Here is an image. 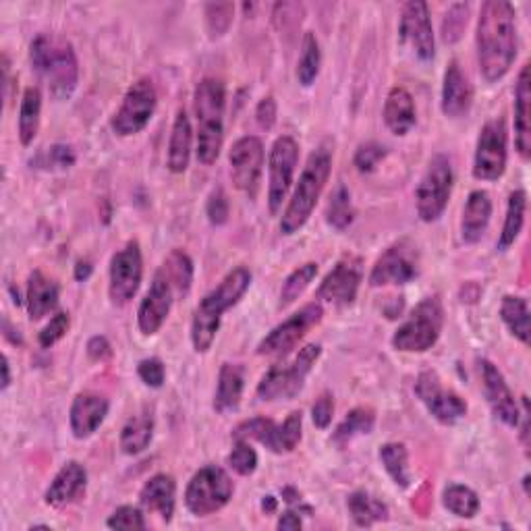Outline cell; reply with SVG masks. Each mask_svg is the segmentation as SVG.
Here are the masks:
<instances>
[{
  "label": "cell",
  "mask_w": 531,
  "mask_h": 531,
  "mask_svg": "<svg viewBox=\"0 0 531 531\" xmlns=\"http://www.w3.org/2000/svg\"><path fill=\"white\" fill-rule=\"evenodd\" d=\"M453 181L451 158L444 154L434 156L415 191L419 218L424 222H436L444 214L453 193Z\"/></svg>",
  "instance_id": "cell-9"
},
{
  "label": "cell",
  "mask_w": 531,
  "mask_h": 531,
  "mask_svg": "<svg viewBox=\"0 0 531 531\" xmlns=\"http://www.w3.org/2000/svg\"><path fill=\"white\" fill-rule=\"evenodd\" d=\"M386 148L378 142H368V144H361L355 152V166L359 173H372L376 171V166L386 158Z\"/></svg>",
  "instance_id": "cell-46"
},
{
  "label": "cell",
  "mask_w": 531,
  "mask_h": 531,
  "mask_svg": "<svg viewBox=\"0 0 531 531\" xmlns=\"http://www.w3.org/2000/svg\"><path fill=\"white\" fill-rule=\"evenodd\" d=\"M399 38L403 44H407L419 61L430 63L436 57V42H434V30L432 19L426 3H407L401 13L399 23Z\"/></svg>",
  "instance_id": "cell-19"
},
{
  "label": "cell",
  "mask_w": 531,
  "mask_h": 531,
  "mask_svg": "<svg viewBox=\"0 0 531 531\" xmlns=\"http://www.w3.org/2000/svg\"><path fill=\"white\" fill-rule=\"evenodd\" d=\"M500 318L507 324L513 337L529 345V307L523 297L507 295L500 303Z\"/></svg>",
  "instance_id": "cell-37"
},
{
  "label": "cell",
  "mask_w": 531,
  "mask_h": 531,
  "mask_svg": "<svg viewBox=\"0 0 531 531\" xmlns=\"http://www.w3.org/2000/svg\"><path fill=\"white\" fill-rule=\"evenodd\" d=\"M225 83L206 77L193 92V110L198 121V160L206 166L214 164L225 142Z\"/></svg>",
  "instance_id": "cell-3"
},
{
  "label": "cell",
  "mask_w": 531,
  "mask_h": 531,
  "mask_svg": "<svg viewBox=\"0 0 531 531\" xmlns=\"http://www.w3.org/2000/svg\"><path fill=\"white\" fill-rule=\"evenodd\" d=\"M156 88L150 77L137 79L133 86L127 90L121 108L117 110V115L113 117V131L121 137L135 135L139 131H144L150 119L154 117L156 110Z\"/></svg>",
  "instance_id": "cell-12"
},
{
  "label": "cell",
  "mask_w": 531,
  "mask_h": 531,
  "mask_svg": "<svg viewBox=\"0 0 531 531\" xmlns=\"http://www.w3.org/2000/svg\"><path fill=\"white\" fill-rule=\"evenodd\" d=\"M442 326L444 307L440 299L436 295L426 297L393 334V347L403 353H424L436 345Z\"/></svg>",
  "instance_id": "cell-6"
},
{
  "label": "cell",
  "mask_w": 531,
  "mask_h": 531,
  "mask_svg": "<svg viewBox=\"0 0 531 531\" xmlns=\"http://www.w3.org/2000/svg\"><path fill=\"white\" fill-rule=\"evenodd\" d=\"M318 274V264L316 262H307L303 266H299L297 270H293L283 283V289H281V297H278V307L281 310H285V307H289L291 303H295L303 291L310 287V283L314 281Z\"/></svg>",
  "instance_id": "cell-42"
},
{
  "label": "cell",
  "mask_w": 531,
  "mask_h": 531,
  "mask_svg": "<svg viewBox=\"0 0 531 531\" xmlns=\"http://www.w3.org/2000/svg\"><path fill=\"white\" fill-rule=\"evenodd\" d=\"M324 316V310L320 303H307L303 305L299 312H295L289 320L283 324H278L272 328L262 343L258 345V355L266 357H278V355H287L307 332H310L314 326L320 324Z\"/></svg>",
  "instance_id": "cell-14"
},
{
  "label": "cell",
  "mask_w": 531,
  "mask_h": 531,
  "mask_svg": "<svg viewBox=\"0 0 531 531\" xmlns=\"http://www.w3.org/2000/svg\"><path fill=\"white\" fill-rule=\"evenodd\" d=\"M380 461L388 471L393 482L405 490L411 486V473H409V455L407 446L401 442H388L380 449Z\"/></svg>",
  "instance_id": "cell-38"
},
{
  "label": "cell",
  "mask_w": 531,
  "mask_h": 531,
  "mask_svg": "<svg viewBox=\"0 0 531 531\" xmlns=\"http://www.w3.org/2000/svg\"><path fill=\"white\" fill-rule=\"evenodd\" d=\"M473 102V88L469 79L463 75L457 61H451L444 73L442 86V113L451 119H461L469 113Z\"/></svg>",
  "instance_id": "cell-25"
},
{
  "label": "cell",
  "mask_w": 531,
  "mask_h": 531,
  "mask_svg": "<svg viewBox=\"0 0 531 531\" xmlns=\"http://www.w3.org/2000/svg\"><path fill=\"white\" fill-rule=\"evenodd\" d=\"M191 150H193V129H191V121L187 113L181 108L173 123L171 142H169V158H166V166H169L171 173L181 175L187 171Z\"/></svg>",
  "instance_id": "cell-31"
},
{
  "label": "cell",
  "mask_w": 531,
  "mask_h": 531,
  "mask_svg": "<svg viewBox=\"0 0 531 531\" xmlns=\"http://www.w3.org/2000/svg\"><path fill=\"white\" fill-rule=\"evenodd\" d=\"M332 415H334V401L328 393H324L312 407V419H314V424L324 430L330 426L332 422Z\"/></svg>",
  "instance_id": "cell-54"
},
{
  "label": "cell",
  "mask_w": 531,
  "mask_h": 531,
  "mask_svg": "<svg viewBox=\"0 0 531 531\" xmlns=\"http://www.w3.org/2000/svg\"><path fill=\"white\" fill-rule=\"evenodd\" d=\"M262 509H264L266 513H274V511H276V498H274V496H264V500H262Z\"/></svg>",
  "instance_id": "cell-60"
},
{
  "label": "cell",
  "mask_w": 531,
  "mask_h": 531,
  "mask_svg": "<svg viewBox=\"0 0 531 531\" xmlns=\"http://www.w3.org/2000/svg\"><path fill=\"white\" fill-rule=\"evenodd\" d=\"M415 395L440 424L453 426L467 415V403L453 390H446L438 374L432 370H426L417 376Z\"/></svg>",
  "instance_id": "cell-17"
},
{
  "label": "cell",
  "mask_w": 531,
  "mask_h": 531,
  "mask_svg": "<svg viewBox=\"0 0 531 531\" xmlns=\"http://www.w3.org/2000/svg\"><path fill=\"white\" fill-rule=\"evenodd\" d=\"M442 502L446 509L461 519H471L480 511L478 494L461 484H451L449 488H446L442 494Z\"/></svg>",
  "instance_id": "cell-41"
},
{
  "label": "cell",
  "mask_w": 531,
  "mask_h": 531,
  "mask_svg": "<svg viewBox=\"0 0 531 531\" xmlns=\"http://www.w3.org/2000/svg\"><path fill=\"white\" fill-rule=\"evenodd\" d=\"M243 386H245L243 368L237 366V363H222L220 374H218L216 395H214V409L218 413L235 411L241 403Z\"/></svg>",
  "instance_id": "cell-32"
},
{
  "label": "cell",
  "mask_w": 531,
  "mask_h": 531,
  "mask_svg": "<svg viewBox=\"0 0 531 531\" xmlns=\"http://www.w3.org/2000/svg\"><path fill=\"white\" fill-rule=\"evenodd\" d=\"M206 17H208V27L212 36H222L233 21V5L231 3H218V5H208L206 7Z\"/></svg>",
  "instance_id": "cell-50"
},
{
  "label": "cell",
  "mask_w": 531,
  "mask_h": 531,
  "mask_svg": "<svg viewBox=\"0 0 531 531\" xmlns=\"http://www.w3.org/2000/svg\"><path fill=\"white\" fill-rule=\"evenodd\" d=\"M507 125L502 119L488 121L478 137L473 158V177L478 181H498L507 171Z\"/></svg>",
  "instance_id": "cell-11"
},
{
  "label": "cell",
  "mask_w": 531,
  "mask_h": 531,
  "mask_svg": "<svg viewBox=\"0 0 531 531\" xmlns=\"http://www.w3.org/2000/svg\"><path fill=\"white\" fill-rule=\"evenodd\" d=\"M106 525L110 529H146V519L142 511L125 505L108 517Z\"/></svg>",
  "instance_id": "cell-49"
},
{
  "label": "cell",
  "mask_w": 531,
  "mask_h": 531,
  "mask_svg": "<svg viewBox=\"0 0 531 531\" xmlns=\"http://www.w3.org/2000/svg\"><path fill=\"white\" fill-rule=\"evenodd\" d=\"M25 305L30 320H42L50 312L57 310L59 305V285L42 274L40 270L30 274V281H27V295H25Z\"/></svg>",
  "instance_id": "cell-29"
},
{
  "label": "cell",
  "mask_w": 531,
  "mask_h": 531,
  "mask_svg": "<svg viewBox=\"0 0 531 531\" xmlns=\"http://www.w3.org/2000/svg\"><path fill=\"white\" fill-rule=\"evenodd\" d=\"M301 513H305V515H310L312 513V509L310 507H297V511L295 509H291V511H287V513H283L281 517H278V523H276V527L278 529H301V525H303V521H301Z\"/></svg>",
  "instance_id": "cell-56"
},
{
  "label": "cell",
  "mask_w": 531,
  "mask_h": 531,
  "mask_svg": "<svg viewBox=\"0 0 531 531\" xmlns=\"http://www.w3.org/2000/svg\"><path fill=\"white\" fill-rule=\"evenodd\" d=\"M256 119L262 129H272L276 123V102L272 96H266L258 108H256Z\"/></svg>",
  "instance_id": "cell-55"
},
{
  "label": "cell",
  "mask_w": 531,
  "mask_h": 531,
  "mask_svg": "<svg viewBox=\"0 0 531 531\" xmlns=\"http://www.w3.org/2000/svg\"><path fill=\"white\" fill-rule=\"evenodd\" d=\"M332 171V154L328 148H318L307 158L305 169L299 177V183L293 191V198L289 200L283 218H281V233L295 235L316 210L320 195L328 183Z\"/></svg>",
  "instance_id": "cell-5"
},
{
  "label": "cell",
  "mask_w": 531,
  "mask_h": 531,
  "mask_svg": "<svg viewBox=\"0 0 531 531\" xmlns=\"http://www.w3.org/2000/svg\"><path fill=\"white\" fill-rule=\"evenodd\" d=\"M478 370H480L486 401L490 409L494 411V415L509 428H517L519 419H521V411H519V405L515 401V395L511 393L505 376H502V372L490 359H478Z\"/></svg>",
  "instance_id": "cell-21"
},
{
  "label": "cell",
  "mask_w": 531,
  "mask_h": 531,
  "mask_svg": "<svg viewBox=\"0 0 531 531\" xmlns=\"http://www.w3.org/2000/svg\"><path fill=\"white\" fill-rule=\"evenodd\" d=\"M229 164H231V179L235 187L247 193L249 198H256L258 187H260V177H262V166H264L262 139L256 135H245L237 139L229 154Z\"/></svg>",
  "instance_id": "cell-18"
},
{
  "label": "cell",
  "mask_w": 531,
  "mask_h": 531,
  "mask_svg": "<svg viewBox=\"0 0 531 531\" xmlns=\"http://www.w3.org/2000/svg\"><path fill=\"white\" fill-rule=\"evenodd\" d=\"M110 353H113V349H110V343L104 339V337H94L90 339L88 343V355L96 361H102L106 357H110Z\"/></svg>",
  "instance_id": "cell-57"
},
{
  "label": "cell",
  "mask_w": 531,
  "mask_h": 531,
  "mask_svg": "<svg viewBox=\"0 0 531 531\" xmlns=\"http://www.w3.org/2000/svg\"><path fill=\"white\" fill-rule=\"evenodd\" d=\"M525 208H527V193L523 189L513 191L509 195L505 225H502V233H500L498 243H496L498 251H507L519 239L523 225H525Z\"/></svg>",
  "instance_id": "cell-34"
},
{
  "label": "cell",
  "mask_w": 531,
  "mask_h": 531,
  "mask_svg": "<svg viewBox=\"0 0 531 531\" xmlns=\"http://www.w3.org/2000/svg\"><path fill=\"white\" fill-rule=\"evenodd\" d=\"M154 438V417L150 413L133 415L121 430V449L125 455L144 453Z\"/></svg>",
  "instance_id": "cell-33"
},
{
  "label": "cell",
  "mask_w": 531,
  "mask_h": 531,
  "mask_svg": "<svg viewBox=\"0 0 531 531\" xmlns=\"http://www.w3.org/2000/svg\"><path fill=\"white\" fill-rule=\"evenodd\" d=\"M206 214H208V220L212 222L214 227H222L227 225V220L231 216V204H229V198L227 193L222 187H216L210 198H208V204H206Z\"/></svg>",
  "instance_id": "cell-48"
},
{
  "label": "cell",
  "mask_w": 531,
  "mask_h": 531,
  "mask_svg": "<svg viewBox=\"0 0 531 531\" xmlns=\"http://www.w3.org/2000/svg\"><path fill=\"white\" fill-rule=\"evenodd\" d=\"M353 204H351V193L345 185H339L332 191L330 202L326 206V222L334 229H347L353 222Z\"/></svg>",
  "instance_id": "cell-44"
},
{
  "label": "cell",
  "mask_w": 531,
  "mask_h": 531,
  "mask_svg": "<svg viewBox=\"0 0 531 531\" xmlns=\"http://www.w3.org/2000/svg\"><path fill=\"white\" fill-rule=\"evenodd\" d=\"M44 160V166H48V169H71L75 164V152L71 146L54 144L44 152Z\"/></svg>",
  "instance_id": "cell-53"
},
{
  "label": "cell",
  "mask_w": 531,
  "mask_h": 531,
  "mask_svg": "<svg viewBox=\"0 0 531 531\" xmlns=\"http://www.w3.org/2000/svg\"><path fill=\"white\" fill-rule=\"evenodd\" d=\"M139 502L150 513H158L166 523L175 515V502H177V484L166 473H156L144 484L139 492Z\"/></svg>",
  "instance_id": "cell-27"
},
{
  "label": "cell",
  "mask_w": 531,
  "mask_h": 531,
  "mask_svg": "<svg viewBox=\"0 0 531 531\" xmlns=\"http://www.w3.org/2000/svg\"><path fill=\"white\" fill-rule=\"evenodd\" d=\"M347 507L359 527H372L374 523L388 519V507L384 502L363 490H357L349 496Z\"/></svg>",
  "instance_id": "cell-36"
},
{
  "label": "cell",
  "mask_w": 531,
  "mask_h": 531,
  "mask_svg": "<svg viewBox=\"0 0 531 531\" xmlns=\"http://www.w3.org/2000/svg\"><path fill=\"white\" fill-rule=\"evenodd\" d=\"M9 384H11V368H9V357L5 355L3 357V386H0V388L7 390Z\"/></svg>",
  "instance_id": "cell-59"
},
{
  "label": "cell",
  "mask_w": 531,
  "mask_h": 531,
  "mask_svg": "<svg viewBox=\"0 0 531 531\" xmlns=\"http://www.w3.org/2000/svg\"><path fill=\"white\" fill-rule=\"evenodd\" d=\"M419 274V251L417 247L403 239L390 245L384 254L376 260L370 272L372 287H388V285H407Z\"/></svg>",
  "instance_id": "cell-15"
},
{
  "label": "cell",
  "mask_w": 531,
  "mask_h": 531,
  "mask_svg": "<svg viewBox=\"0 0 531 531\" xmlns=\"http://www.w3.org/2000/svg\"><path fill=\"white\" fill-rule=\"evenodd\" d=\"M42 115V92L38 88H27L19 106V139L23 146H30L40 129Z\"/></svg>",
  "instance_id": "cell-35"
},
{
  "label": "cell",
  "mask_w": 531,
  "mask_h": 531,
  "mask_svg": "<svg viewBox=\"0 0 531 531\" xmlns=\"http://www.w3.org/2000/svg\"><path fill=\"white\" fill-rule=\"evenodd\" d=\"M30 61L38 75L48 81L50 94L59 100L69 98L79 81V63L71 42L61 36L40 34L30 46Z\"/></svg>",
  "instance_id": "cell-4"
},
{
  "label": "cell",
  "mask_w": 531,
  "mask_h": 531,
  "mask_svg": "<svg viewBox=\"0 0 531 531\" xmlns=\"http://www.w3.org/2000/svg\"><path fill=\"white\" fill-rule=\"evenodd\" d=\"M363 281V262L357 256L339 260L318 287V297L332 305H351Z\"/></svg>",
  "instance_id": "cell-22"
},
{
  "label": "cell",
  "mask_w": 531,
  "mask_h": 531,
  "mask_svg": "<svg viewBox=\"0 0 531 531\" xmlns=\"http://www.w3.org/2000/svg\"><path fill=\"white\" fill-rule=\"evenodd\" d=\"M303 432V415L293 411L283 424H276L268 417H251L233 430L235 440H258L270 453L287 455L297 449Z\"/></svg>",
  "instance_id": "cell-10"
},
{
  "label": "cell",
  "mask_w": 531,
  "mask_h": 531,
  "mask_svg": "<svg viewBox=\"0 0 531 531\" xmlns=\"http://www.w3.org/2000/svg\"><path fill=\"white\" fill-rule=\"evenodd\" d=\"M90 274H92V264L90 262H86V260L77 262V266H75V278H77V281H88Z\"/></svg>",
  "instance_id": "cell-58"
},
{
  "label": "cell",
  "mask_w": 531,
  "mask_h": 531,
  "mask_svg": "<svg viewBox=\"0 0 531 531\" xmlns=\"http://www.w3.org/2000/svg\"><path fill=\"white\" fill-rule=\"evenodd\" d=\"M108 401L96 393H81L73 399L71 411H69V422H71V432L75 438L83 440L92 436L106 419L108 415Z\"/></svg>",
  "instance_id": "cell-24"
},
{
  "label": "cell",
  "mask_w": 531,
  "mask_h": 531,
  "mask_svg": "<svg viewBox=\"0 0 531 531\" xmlns=\"http://www.w3.org/2000/svg\"><path fill=\"white\" fill-rule=\"evenodd\" d=\"M492 218V200L488 191H471L467 204L463 208V218H461V237L465 243L473 245L482 241V237L488 231Z\"/></svg>",
  "instance_id": "cell-28"
},
{
  "label": "cell",
  "mask_w": 531,
  "mask_h": 531,
  "mask_svg": "<svg viewBox=\"0 0 531 531\" xmlns=\"http://www.w3.org/2000/svg\"><path fill=\"white\" fill-rule=\"evenodd\" d=\"M137 374H139V378H142V382H144L146 386H150V388H160V386L164 384L166 370H164V363H162L158 357H150V359L139 361Z\"/></svg>",
  "instance_id": "cell-52"
},
{
  "label": "cell",
  "mask_w": 531,
  "mask_h": 531,
  "mask_svg": "<svg viewBox=\"0 0 531 531\" xmlns=\"http://www.w3.org/2000/svg\"><path fill=\"white\" fill-rule=\"evenodd\" d=\"M467 13H469L467 5H453L451 11L446 13L442 23V34L446 42H457L461 38L463 27L467 25Z\"/></svg>",
  "instance_id": "cell-51"
},
{
  "label": "cell",
  "mask_w": 531,
  "mask_h": 531,
  "mask_svg": "<svg viewBox=\"0 0 531 531\" xmlns=\"http://www.w3.org/2000/svg\"><path fill=\"white\" fill-rule=\"evenodd\" d=\"M69 326H71V318H69V314H67V312H59L57 316H54V318L42 328V332L38 334V343H40V347H42V349H50L52 345H57V343L65 337V334H67Z\"/></svg>",
  "instance_id": "cell-47"
},
{
  "label": "cell",
  "mask_w": 531,
  "mask_h": 531,
  "mask_svg": "<svg viewBox=\"0 0 531 531\" xmlns=\"http://www.w3.org/2000/svg\"><path fill=\"white\" fill-rule=\"evenodd\" d=\"M299 162V146L291 135L278 137L272 144L268 156V206L272 214H278L287 200V193L293 185L295 169Z\"/></svg>",
  "instance_id": "cell-13"
},
{
  "label": "cell",
  "mask_w": 531,
  "mask_h": 531,
  "mask_svg": "<svg viewBox=\"0 0 531 531\" xmlns=\"http://www.w3.org/2000/svg\"><path fill=\"white\" fill-rule=\"evenodd\" d=\"M320 353V345H305L287 366L272 368L258 384V399L264 403L295 399L303 390L305 380L316 366V361L320 359Z\"/></svg>",
  "instance_id": "cell-7"
},
{
  "label": "cell",
  "mask_w": 531,
  "mask_h": 531,
  "mask_svg": "<svg viewBox=\"0 0 531 531\" xmlns=\"http://www.w3.org/2000/svg\"><path fill=\"white\" fill-rule=\"evenodd\" d=\"M144 278L142 249L137 241H129L110 260V285L108 295L115 305H127L139 291Z\"/></svg>",
  "instance_id": "cell-16"
},
{
  "label": "cell",
  "mask_w": 531,
  "mask_h": 531,
  "mask_svg": "<svg viewBox=\"0 0 531 531\" xmlns=\"http://www.w3.org/2000/svg\"><path fill=\"white\" fill-rule=\"evenodd\" d=\"M235 486L229 473L216 467L206 465L193 475L185 490V507L195 517H208L220 509H225L233 498Z\"/></svg>",
  "instance_id": "cell-8"
},
{
  "label": "cell",
  "mask_w": 531,
  "mask_h": 531,
  "mask_svg": "<svg viewBox=\"0 0 531 531\" xmlns=\"http://www.w3.org/2000/svg\"><path fill=\"white\" fill-rule=\"evenodd\" d=\"M384 123L390 129V133L395 135H407L415 123H417V113H415V102L413 96L405 88H393L388 92L386 104H384Z\"/></svg>",
  "instance_id": "cell-30"
},
{
  "label": "cell",
  "mask_w": 531,
  "mask_h": 531,
  "mask_svg": "<svg viewBox=\"0 0 531 531\" xmlns=\"http://www.w3.org/2000/svg\"><path fill=\"white\" fill-rule=\"evenodd\" d=\"M376 426V413L370 407H355L343 419V424L334 432V442L345 444L357 436H366Z\"/></svg>",
  "instance_id": "cell-39"
},
{
  "label": "cell",
  "mask_w": 531,
  "mask_h": 531,
  "mask_svg": "<svg viewBox=\"0 0 531 531\" xmlns=\"http://www.w3.org/2000/svg\"><path fill=\"white\" fill-rule=\"evenodd\" d=\"M320 63H322L320 44L312 32H307L303 38V44H301V57L297 63V79H299L301 86H305V88L312 86L318 73H320Z\"/></svg>",
  "instance_id": "cell-43"
},
{
  "label": "cell",
  "mask_w": 531,
  "mask_h": 531,
  "mask_svg": "<svg viewBox=\"0 0 531 531\" xmlns=\"http://www.w3.org/2000/svg\"><path fill=\"white\" fill-rule=\"evenodd\" d=\"M162 272L169 276V281L175 287V293L179 295H187L193 283V262L191 258L185 254L183 249H173L169 258L164 260Z\"/></svg>",
  "instance_id": "cell-40"
},
{
  "label": "cell",
  "mask_w": 531,
  "mask_h": 531,
  "mask_svg": "<svg viewBox=\"0 0 531 531\" xmlns=\"http://www.w3.org/2000/svg\"><path fill=\"white\" fill-rule=\"evenodd\" d=\"M515 148L523 160L531 156V81L529 65H523L515 88Z\"/></svg>",
  "instance_id": "cell-26"
},
{
  "label": "cell",
  "mask_w": 531,
  "mask_h": 531,
  "mask_svg": "<svg viewBox=\"0 0 531 531\" xmlns=\"http://www.w3.org/2000/svg\"><path fill=\"white\" fill-rule=\"evenodd\" d=\"M88 486V471L81 463L69 461L54 475L50 488L46 490V505L54 509H65L75 502Z\"/></svg>",
  "instance_id": "cell-23"
},
{
  "label": "cell",
  "mask_w": 531,
  "mask_h": 531,
  "mask_svg": "<svg viewBox=\"0 0 531 531\" xmlns=\"http://www.w3.org/2000/svg\"><path fill=\"white\" fill-rule=\"evenodd\" d=\"M249 285H251V272L239 266L222 278L216 289L204 295V299L198 303V307H195L191 322V343L195 351L198 353L210 351L220 328L222 314L229 312L233 305L239 303V299L247 293Z\"/></svg>",
  "instance_id": "cell-2"
},
{
  "label": "cell",
  "mask_w": 531,
  "mask_h": 531,
  "mask_svg": "<svg viewBox=\"0 0 531 531\" xmlns=\"http://www.w3.org/2000/svg\"><path fill=\"white\" fill-rule=\"evenodd\" d=\"M229 465L239 475H251L258 469V453L251 449L247 440H237L235 449L229 455Z\"/></svg>",
  "instance_id": "cell-45"
},
{
  "label": "cell",
  "mask_w": 531,
  "mask_h": 531,
  "mask_svg": "<svg viewBox=\"0 0 531 531\" xmlns=\"http://www.w3.org/2000/svg\"><path fill=\"white\" fill-rule=\"evenodd\" d=\"M173 297H175V287L169 281V276H166L160 268L154 274L152 287L142 299V303H139L137 310V326L142 330L144 337H152V334H156L162 328V324L171 314V307L175 301Z\"/></svg>",
  "instance_id": "cell-20"
},
{
  "label": "cell",
  "mask_w": 531,
  "mask_h": 531,
  "mask_svg": "<svg viewBox=\"0 0 531 531\" xmlns=\"http://www.w3.org/2000/svg\"><path fill=\"white\" fill-rule=\"evenodd\" d=\"M478 63L484 79L494 83L505 77L517 59L515 7L507 0H488L478 19Z\"/></svg>",
  "instance_id": "cell-1"
}]
</instances>
